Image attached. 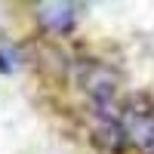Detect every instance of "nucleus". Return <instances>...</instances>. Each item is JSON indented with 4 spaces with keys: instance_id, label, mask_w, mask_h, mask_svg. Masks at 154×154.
Instances as JSON below:
<instances>
[{
    "instance_id": "obj_1",
    "label": "nucleus",
    "mask_w": 154,
    "mask_h": 154,
    "mask_svg": "<svg viewBox=\"0 0 154 154\" xmlns=\"http://www.w3.org/2000/svg\"><path fill=\"white\" fill-rule=\"evenodd\" d=\"M120 123H123V133L145 154H154V111L151 108H142V102L133 99L130 105L123 108Z\"/></svg>"
},
{
    "instance_id": "obj_2",
    "label": "nucleus",
    "mask_w": 154,
    "mask_h": 154,
    "mask_svg": "<svg viewBox=\"0 0 154 154\" xmlns=\"http://www.w3.org/2000/svg\"><path fill=\"white\" fill-rule=\"evenodd\" d=\"M37 19H40V25H46L49 31L65 34L77 22V3H40L37 6Z\"/></svg>"
}]
</instances>
